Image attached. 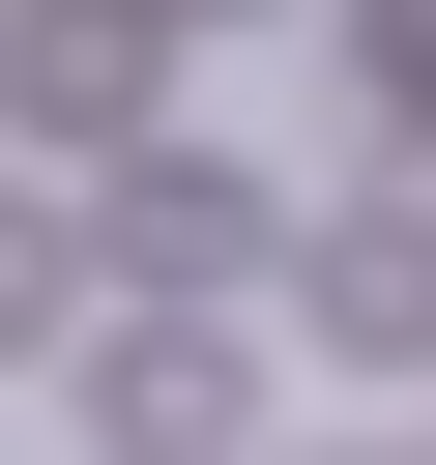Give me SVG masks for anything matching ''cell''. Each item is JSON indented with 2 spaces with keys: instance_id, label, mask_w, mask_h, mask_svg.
I'll return each instance as SVG.
<instances>
[{
  "instance_id": "cell-1",
  "label": "cell",
  "mask_w": 436,
  "mask_h": 465,
  "mask_svg": "<svg viewBox=\"0 0 436 465\" xmlns=\"http://www.w3.org/2000/svg\"><path fill=\"white\" fill-rule=\"evenodd\" d=\"M87 436H116V465H233V436H262V378H233V291H145V320H87Z\"/></svg>"
},
{
  "instance_id": "cell-2",
  "label": "cell",
  "mask_w": 436,
  "mask_h": 465,
  "mask_svg": "<svg viewBox=\"0 0 436 465\" xmlns=\"http://www.w3.org/2000/svg\"><path fill=\"white\" fill-rule=\"evenodd\" d=\"M87 262H116V291H262V262H291V203H262L233 145H116V203H87Z\"/></svg>"
},
{
  "instance_id": "cell-3",
  "label": "cell",
  "mask_w": 436,
  "mask_h": 465,
  "mask_svg": "<svg viewBox=\"0 0 436 465\" xmlns=\"http://www.w3.org/2000/svg\"><path fill=\"white\" fill-rule=\"evenodd\" d=\"M291 320H320L349 378H436V174H378V203H320V232H291Z\"/></svg>"
},
{
  "instance_id": "cell-4",
  "label": "cell",
  "mask_w": 436,
  "mask_h": 465,
  "mask_svg": "<svg viewBox=\"0 0 436 465\" xmlns=\"http://www.w3.org/2000/svg\"><path fill=\"white\" fill-rule=\"evenodd\" d=\"M0 87H29L58 145H145V116H174V29H145V0H29V29H0Z\"/></svg>"
},
{
  "instance_id": "cell-5",
  "label": "cell",
  "mask_w": 436,
  "mask_h": 465,
  "mask_svg": "<svg viewBox=\"0 0 436 465\" xmlns=\"http://www.w3.org/2000/svg\"><path fill=\"white\" fill-rule=\"evenodd\" d=\"M0 349H87V203H58V174L0 203Z\"/></svg>"
},
{
  "instance_id": "cell-6",
  "label": "cell",
  "mask_w": 436,
  "mask_h": 465,
  "mask_svg": "<svg viewBox=\"0 0 436 465\" xmlns=\"http://www.w3.org/2000/svg\"><path fill=\"white\" fill-rule=\"evenodd\" d=\"M349 29H378V116L436 145V0H349Z\"/></svg>"
},
{
  "instance_id": "cell-7",
  "label": "cell",
  "mask_w": 436,
  "mask_h": 465,
  "mask_svg": "<svg viewBox=\"0 0 436 465\" xmlns=\"http://www.w3.org/2000/svg\"><path fill=\"white\" fill-rule=\"evenodd\" d=\"M145 29H203V0H145Z\"/></svg>"
}]
</instances>
